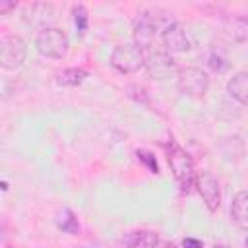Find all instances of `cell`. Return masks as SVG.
<instances>
[{"instance_id": "1", "label": "cell", "mask_w": 248, "mask_h": 248, "mask_svg": "<svg viewBox=\"0 0 248 248\" xmlns=\"http://www.w3.org/2000/svg\"><path fill=\"white\" fill-rule=\"evenodd\" d=\"M167 155H169V165H170L172 176L176 178L180 188L188 192L196 184V170H194V163H192L190 155L176 143H170Z\"/></svg>"}, {"instance_id": "2", "label": "cell", "mask_w": 248, "mask_h": 248, "mask_svg": "<svg viewBox=\"0 0 248 248\" xmlns=\"http://www.w3.org/2000/svg\"><path fill=\"white\" fill-rule=\"evenodd\" d=\"M110 66L120 74H134L145 66V52L136 43L118 45L110 52Z\"/></svg>"}, {"instance_id": "3", "label": "cell", "mask_w": 248, "mask_h": 248, "mask_svg": "<svg viewBox=\"0 0 248 248\" xmlns=\"http://www.w3.org/2000/svg\"><path fill=\"white\" fill-rule=\"evenodd\" d=\"M37 50L39 54L46 56V58H64L68 48H70V41H68V35L58 29V27H45L41 29V33L37 35Z\"/></svg>"}, {"instance_id": "4", "label": "cell", "mask_w": 248, "mask_h": 248, "mask_svg": "<svg viewBox=\"0 0 248 248\" xmlns=\"http://www.w3.org/2000/svg\"><path fill=\"white\" fill-rule=\"evenodd\" d=\"M178 91L190 99H202L209 91V76L202 68L190 66L178 72Z\"/></svg>"}, {"instance_id": "5", "label": "cell", "mask_w": 248, "mask_h": 248, "mask_svg": "<svg viewBox=\"0 0 248 248\" xmlns=\"http://www.w3.org/2000/svg\"><path fill=\"white\" fill-rule=\"evenodd\" d=\"M27 58V45L17 35H2L0 39V66L4 70H17Z\"/></svg>"}, {"instance_id": "6", "label": "cell", "mask_w": 248, "mask_h": 248, "mask_svg": "<svg viewBox=\"0 0 248 248\" xmlns=\"http://www.w3.org/2000/svg\"><path fill=\"white\" fill-rule=\"evenodd\" d=\"M153 79H167L176 74V60L170 56L169 50H149L145 54L143 66Z\"/></svg>"}, {"instance_id": "7", "label": "cell", "mask_w": 248, "mask_h": 248, "mask_svg": "<svg viewBox=\"0 0 248 248\" xmlns=\"http://www.w3.org/2000/svg\"><path fill=\"white\" fill-rule=\"evenodd\" d=\"M203 200V203L207 205L209 211H217L221 205V188H219V180L207 172L202 170L200 174H196V184H194Z\"/></svg>"}, {"instance_id": "8", "label": "cell", "mask_w": 248, "mask_h": 248, "mask_svg": "<svg viewBox=\"0 0 248 248\" xmlns=\"http://www.w3.org/2000/svg\"><path fill=\"white\" fill-rule=\"evenodd\" d=\"M161 39H163V45H165V48L169 52H186L192 46L190 45V39H188V35L184 31V27L180 23H176V21L169 23L163 29Z\"/></svg>"}, {"instance_id": "9", "label": "cell", "mask_w": 248, "mask_h": 248, "mask_svg": "<svg viewBox=\"0 0 248 248\" xmlns=\"http://www.w3.org/2000/svg\"><path fill=\"white\" fill-rule=\"evenodd\" d=\"M155 31H157V21L149 16H140L134 21V41H136V45L141 50L149 48L153 45Z\"/></svg>"}, {"instance_id": "10", "label": "cell", "mask_w": 248, "mask_h": 248, "mask_svg": "<svg viewBox=\"0 0 248 248\" xmlns=\"http://www.w3.org/2000/svg\"><path fill=\"white\" fill-rule=\"evenodd\" d=\"M159 240L161 238L151 231H130L118 240V246L120 248H155Z\"/></svg>"}, {"instance_id": "11", "label": "cell", "mask_w": 248, "mask_h": 248, "mask_svg": "<svg viewBox=\"0 0 248 248\" xmlns=\"http://www.w3.org/2000/svg\"><path fill=\"white\" fill-rule=\"evenodd\" d=\"M231 219L238 229L248 232V190H242L232 198Z\"/></svg>"}, {"instance_id": "12", "label": "cell", "mask_w": 248, "mask_h": 248, "mask_svg": "<svg viewBox=\"0 0 248 248\" xmlns=\"http://www.w3.org/2000/svg\"><path fill=\"white\" fill-rule=\"evenodd\" d=\"M227 91L229 95L240 103V105H248V72H236L229 83H227Z\"/></svg>"}, {"instance_id": "13", "label": "cell", "mask_w": 248, "mask_h": 248, "mask_svg": "<svg viewBox=\"0 0 248 248\" xmlns=\"http://www.w3.org/2000/svg\"><path fill=\"white\" fill-rule=\"evenodd\" d=\"M85 78H87V70H83V68H66V70L56 74V83L62 85V87H76V85L83 83Z\"/></svg>"}, {"instance_id": "14", "label": "cell", "mask_w": 248, "mask_h": 248, "mask_svg": "<svg viewBox=\"0 0 248 248\" xmlns=\"http://www.w3.org/2000/svg\"><path fill=\"white\" fill-rule=\"evenodd\" d=\"M56 225H58L64 232H68V234H78V232H79V221H78V217L74 215V211L68 209V207L60 211V215H58V219H56Z\"/></svg>"}, {"instance_id": "15", "label": "cell", "mask_w": 248, "mask_h": 248, "mask_svg": "<svg viewBox=\"0 0 248 248\" xmlns=\"http://www.w3.org/2000/svg\"><path fill=\"white\" fill-rule=\"evenodd\" d=\"M72 14H74V23H76L78 31L83 35L85 29H87V21H89V17H87V10H85L83 6H74V8H72Z\"/></svg>"}, {"instance_id": "16", "label": "cell", "mask_w": 248, "mask_h": 248, "mask_svg": "<svg viewBox=\"0 0 248 248\" xmlns=\"http://www.w3.org/2000/svg\"><path fill=\"white\" fill-rule=\"evenodd\" d=\"M136 155H138V159H140L151 172H155V174L159 172V165H157V159H155L153 153H149V151H138Z\"/></svg>"}, {"instance_id": "17", "label": "cell", "mask_w": 248, "mask_h": 248, "mask_svg": "<svg viewBox=\"0 0 248 248\" xmlns=\"http://www.w3.org/2000/svg\"><path fill=\"white\" fill-rule=\"evenodd\" d=\"M207 64H209V68L211 70H215V72H225L227 68H229V62H227V58H223V56H219V54H209V58H207Z\"/></svg>"}, {"instance_id": "18", "label": "cell", "mask_w": 248, "mask_h": 248, "mask_svg": "<svg viewBox=\"0 0 248 248\" xmlns=\"http://www.w3.org/2000/svg\"><path fill=\"white\" fill-rule=\"evenodd\" d=\"M182 246H184V248H203V244H202L200 240H196V238H184Z\"/></svg>"}, {"instance_id": "19", "label": "cell", "mask_w": 248, "mask_h": 248, "mask_svg": "<svg viewBox=\"0 0 248 248\" xmlns=\"http://www.w3.org/2000/svg\"><path fill=\"white\" fill-rule=\"evenodd\" d=\"M14 8H16V2H0V14H8Z\"/></svg>"}, {"instance_id": "20", "label": "cell", "mask_w": 248, "mask_h": 248, "mask_svg": "<svg viewBox=\"0 0 248 248\" xmlns=\"http://www.w3.org/2000/svg\"><path fill=\"white\" fill-rule=\"evenodd\" d=\"M155 248H176V246H174L172 242H167V240H163V238H161V240H159V244H157Z\"/></svg>"}, {"instance_id": "21", "label": "cell", "mask_w": 248, "mask_h": 248, "mask_svg": "<svg viewBox=\"0 0 248 248\" xmlns=\"http://www.w3.org/2000/svg\"><path fill=\"white\" fill-rule=\"evenodd\" d=\"M211 248H229V246H211Z\"/></svg>"}, {"instance_id": "22", "label": "cell", "mask_w": 248, "mask_h": 248, "mask_svg": "<svg viewBox=\"0 0 248 248\" xmlns=\"http://www.w3.org/2000/svg\"><path fill=\"white\" fill-rule=\"evenodd\" d=\"M246 246H248V238H246Z\"/></svg>"}]
</instances>
